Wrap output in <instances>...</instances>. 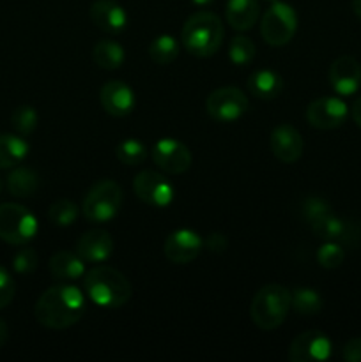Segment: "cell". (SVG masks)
Wrapping results in <instances>:
<instances>
[{"label": "cell", "instance_id": "obj_1", "mask_svg": "<svg viewBox=\"0 0 361 362\" xmlns=\"http://www.w3.org/2000/svg\"><path fill=\"white\" fill-rule=\"evenodd\" d=\"M85 313V297L74 285H53L35 303V320L46 329L64 331L80 322Z\"/></svg>", "mask_w": 361, "mask_h": 362}, {"label": "cell", "instance_id": "obj_2", "mask_svg": "<svg viewBox=\"0 0 361 362\" xmlns=\"http://www.w3.org/2000/svg\"><path fill=\"white\" fill-rule=\"evenodd\" d=\"M84 288L88 299L105 310H117L131 299V283L110 265H96L84 276Z\"/></svg>", "mask_w": 361, "mask_h": 362}, {"label": "cell", "instance_id": "obj_3", "mask_svg": "<svg viewBox=\"0 0 361 362\" xmlns=\"http://www.w3.org/2000/svg\"><path fill=\"white\" fill-rule=\"evenodd\" d=\"M223 23L211 11H198L191 14L180 32V42L190 55L207 59L219 49L223 42Z\"/></svg>", "mask_w": 361, "mask_h": 362}, {"label": "cell", "instance_id": "obj_4", "mask_svg": "<svg viewBox=\"0 0 361 362\" xmlns=\"http://www.w3.org/2000/svg\"><path fill=\"white\" fill-rule=\"evenodd\" d=\"M292 310V292L278 283H271L258 290L251 299L250 317L262 331H275L285 322Z\"/></svg>", "mask_w": 361, "mask_h": 362}, {"label": "cell", "instance_id": "obj_5", "mask_svg": "<svg viewBox=\"0 0 361 362\" xmlns=\"http://www.w3.org/2000/svg\"><path fill=\"white\" fill-rule=\"evenodd\" d=\"M122 207V189L115 180H99L85 194L81 212L91 223H108Z\"/></svg>", "mask_w": 361, "mask_h": 362}, {"label": "cell", "instance_id": "obj_6", "mask_svg": "<svg viewBox=\"0 0 361 362\" xmlns=\"http://www.w3.org/2000/svg\"><path fill=\"white\" fill-rule=\"evenodd\" d=\"M35 216L27 207L18 204L0 205V239L13 246H25L38 233Z\"/></svg>", "mask_w": 361, "mask_h": 362}, {"label": "cell", "instance_id": "obj_7", "mask_svg": "<svg viewBox=\"0 0 361 362\" xmlns=\"http://www.w3.org/2000/svg\"><path fill=\"white\" fill-rule=\"evenodd\" d=\"M297 30V14L285 2H273L260 20V35L269 46H283Z\"/></svg>", "mask_w": 361, "mask_h": 362}, {"label": "cell", "instance_id": "obj_8", "mask_svg": "<svg viewBox=\"0 0 361 362\" xmlns=\"http://www.w3.org/2000/svg\"><path fill=\"white\" fill-rule=\"evenodd\" d=\"M246 94L236 87H222L212 90L205 99V110L216 122L230 124L239 120L248 112Z\"/></svg>", "mask_w": 361, "mask_h": 362}, {"label": "cell", "instance_id": "obj_9", "mask_svg": "<svg viewBox=\"0 0 361 362\" xmlns=\"http://www.w3.org/2000/svg\"><path fill=\"white\" fill-rule=\"evenodd\" d=\"M133 191L149 207L165 209L173 200V186L170 180L154 170H144L137 173L133 180Z\"/></svg>", "mask_w": 361, "mask_h": 362}, {"label": "cell", "instance_id": "obj_10", "mask_svg": "<svg viewBox=\"0 0 361 362\" xmlns=\"http://www.w3.org/2000/svg\"><path fill=\"white\" fill-rule=\"evenodd\" d=\"M331 354V339L324 332L306 331L292 339L287 357L290 362H324Z\"/></svg>", "mask_w": 361, "mask_h": 362}, {"label": "cell", "instance_id": "obj_11", "mask_svg": "<svg viewBox=\"0 0 361 362\" xmlns=\"http://www.w3.org/2000/svg\"><path fill=\"white\" fill-rule=\"evenodd\" d=\"M306 120L315 129H336L342 126L349 115V108L340 98H319L311 101L306 108Z\"/></svg>", "mask_w": 361, "mask_h": 362}, {"label": "cell", "instance_id": "obj_12", "mask_svg": "<svg viewBox=\"0 0 361 362\" xmlns=\"http://www.w3.org/2000/svg\"><path fill=\"white\" fill-rule=\"evenodd\" d=\"M152 159L163 172L170 173V175H179L190 168L193 156L183 141L173 140V138H163V140L156 141L152 147Z\"/></svg>", "mask_w": 361, "mask_h": 362}, {"label": "cell", "instance_id": "obj_13", "mask_svg": "<svg viewBox=\"0 0 361 362\" xmlns=\"http://www.w3.org/2000/svg\"><path fill=\"white\" fill-rule=\"evenodd\" d=\"M202 247H204V240L197 232L190 228H180L166 237L163 251H165L166 260L172 264L186 265L200 255Z\"/></svg>", "mask_w": 361, "mask_h": 362}, {"label": "cell", "instance_id": "obj_14", "mask_svg": "<svg viewBox=\"0 0 361 362\" xmlns=\"http://www.w3.org/2000/svg\"><path fill=\"white\" fill-rule=\"evenodd\" d=\"M269 145L278 161L285 163V165H292L301 158L304 148L303 136L299 131L290 124H280L273 129L271 138H269Z\"/></svg>", "mask_w": 361, "mask_h": 362}, {"label": "cell", "instance_id": "obj_15", "mask_svg": "<svg viewBox=\"0 0 361 362\" xmlns=\"http://www.w3.org/2000/svg\"><path fill=\"white\" fill-rule=\"evenodd\" d=\"M329 83L340 95H353L361 87V66L354 57L342 55L329 67Z\"/></svg>", "mask_w": 361, "mask_h": 362}, {"label": "cell", "instance_id": "obj_16", "mask_svg": "<svg viewBox=\"0 0 361 362\" xmlns=\"http://www.w3.org/2000/svg\"><path fill=\"white\" fill-rule=\"evenodd\" d=\"M99 101L103 110L112 117L130 115L137 105L134 92L127 83L120 80H110L99 90Z\"/></svg>", "mask_w": 361, "mask_h": 362}, {"label": "cell", "instance_id": "obj_17", "mask_svg": "<svg viewBox=\"0 0 361 362\" xmlns=\"http://www.w3.org/2000/svg\"><path fill=\"white\" fill-rule=\"evenodd\" d=\"M91 20L106 34H119L126 28L127 14L115 0H96L91 6Z\"/></svg>", "mask_w": 361, "mask_h": 362}, {"label": "cell", "instance_id": "obj_18", "mask_svg": "<svg viewBox=\"0 0 361 362\" xmlns=\"http://www.w3.org/2000/svg\"><path fill=\"white\" fill-rule=\"evenodd\" d=\"M113 240L106 230H91L76 240V253L84 262L103 264L112 257Z\"/></svg>", "mask_w": 361, "mask_h": 362}, {"label": "cell", "instance_id": "obj_19", "mask_svg": "<svg viewBox=\"0 0 361 362\" xmlns=\"http://www.w3.org/2000/svg\"><path fill=\"white\" fill-rule=\"evenodd\" d=\"M50 274L59 281H76L85 276L84 258L73 251H57L50 258Z\"/></svg>", "mask_w": 361, "mask_h": 362}, {"label": "cell", "instance_id": "obj_20", "mask_svg": "<svg viewBox=\"0 0 361 362\" xmlns=\"http://www.w3.org/2000/svg\"><path fill=\"white\" fill-rule=\"evenodd\" d=\"M260 16L258 0H229L225 9V18L234 30L246 32L257 23Z\"/></svg>", "mask_w": 361, "mask_h": 362}, {"label": "cell", "instance_id": "obj_21", "mask_svg": "<svg viewBox=\"0 0 361 362\" xmlns=\"http://www.w3.org/2000/svg\"><path fill=\"white\" fill-rule=\"evenodd\" d=\"M282 87V76L273 69H257L248 78V90L251 92V95L265 101L278 98Z\"/></svg>", "mask_w": 361, "mask_h": 362}, {"label": "cell", "instance_id": "obj_22", "mask_svg": "<svg viewBox=\"0 0 361 362\" xmlns=\"http://www.w3.org/2000/svg\"><path fill=\"white\" fill-rule=\"evenodd\" d=\"M28 154V144L18 134H0V170L14 168Z\"/></svg>", "mask_w": 361, "mask_h": 362}, {"label": "cell", "instance_id": "obj_23", "mask_svg": "<svg viewBox=\"0 0 361 362\" xmlns=\"http://www.w3.org/2000/svg\"><path fill=\"white\" fill-rule=\"evenodd\" d=\"M92 59H94L96 66H99L101 69L113 71L122 66L124 60H126V53L117 41L103 39V41L96 42L94 48H92Z\"/></svg>", "mask_w": 361, "mask_h": 362}, {"label": "cell", "instance_id": "obj_24", "mask_svg": "<svg viewBox=\"0 0 361 362\" xmlns=\"http://www.w3.org/2000/svg\"><path fill=\"white\" fill-rule=\"evenodd\" d=\"M39 177L38 173L27 166H16L7 177V189L16 198H28L38 191Z\"/></svg>", "mask_w": 361, "mask_h": 362}, {"label": "cell", "instance_id": "obj_25", "mask_svg": "<svg viewBox=\"0 0 361 362\" xmlns=\"http://www.w3.org/2000/svg\"><path fill=\"white\" fill-rule=\"evenodd\" d=\"M179 55V42L173 35L163 34L158 35L154 41L149 45V57L154 60L159 66H166V64H172L173 60Z\"/></svg>", "mask_w": 361, "mask_h": 362}, {"label": "cell", "instance_id": "obj_26", "mask_svg": "<svg viewBox=\"0 0 361 362\" xmlns=\"http://www.w3.org/2000/svg\"><path fill=\"white\" fill-rule=\"evenodd\" d=\"M324 300L321 293L308 286H301L292 292V308L299 315H315L322 310Z\"/></svg>", "mask_w": 361, "mask_h": 362}, {"label": "cell", "instance_id": "obj_27", "mask_svg": "<svg viewBox=\"0 0 361 362\" xmlns=\"http://www.w3.org/2000/svg\"><path fill=\"white\" fill-rule=\"evenodd\" d=\"M310 228L322 240H335V243H338V240H343L347 237V225L333 212L326 216V218L319 219L314 225H310Z\"/></svg>", "mask_w": 361, "mask_h": 362}, {"label": "cell", "instance_id": "obj_28", "mask_svg": "<svg viewBox=\"0 0 361 362\" xmlns=\"http://www.w3.org/2000/svg\"><path fill=\"white\" fill-rule=\"evenodd\" d=\"M115 156L122 165L137 166L147 159V147L142 141L134 140V138H127V140H122L117 145Z\"/></svg>", "mask_w": 361, "mask_h": 362}, {"label": "cell", "instance_id": "obj_29", "mask_svg": "<svg viewBox=\"0 0 361 362\" xmlns=\"http://www.w3.org/2000/svg\"><path fill=\"white\" fill-rule=\"evenodd\" d=\"M80 216V209L74 202L62 198V200H57L55 204H52L48 211V218L53 225L57 226H71Z\"/></svg>", "mask_w": 361, "mask_h": 362}, {"label": "cell", "instance_id": "obj_30", "mask_svg": "<svg viewBox=\"0 0 361 362\" xmlns=\"http://www.w3.org/2000/svg\"><path fill=\"white\" fill-rule=\"evenodd\" d=\"M229 59L234 66H248L255 59V42L246 35H236L230 41Z\"/></svg>", "mask_w": 361, "mask_h": 362}, {"label": "cell", "instance_id": "obj_31", "mask_svg": "<svg viewBox=\"0 0 361 362\" xmlns=\"http://www.w3.org/2000/svg\"><path fill=\"white\" fill-rule=\"evenodd\" d=\"M39 122V115L35 112V108L32 106L23 105V106H18L13 113H11V124H13L14 131L21 136H28L35 131Z\"/></svg>", "mask_w": 361, "mask_h": 362}, {"label": "cell", "instance_id": "obj_32", "mask_svg": "<svg viewBox=\"0 0 361 362\" xmlns=\"http://www.w3.org/2000/svg\"><path fill=\"white\" fill-rule=\"evenodd\" d=\"M345 260V251L335 240H326L317 251V262L324 269H336Z\"/></svg>", "mask_w": 361, "mask_h": 362}, {"label": "cell", "instance_id": "obj_33", "mask_svg": "<svg viewBox=\"0 0 361 362\" xmlns=\"http://www.w3.org/2000/svg\"><path fill=\"white\" fill-rule=\"evenodd\" d=\"M331 207L326 200L317 197H310V198H304L303 204H301V216H303L304 221L308 225H314L317 223L319 219L326 218V216L331 214Z\"/></svg>", "mask_w": 361, "mask_h": 362}, {"label": "cell", "instance_id": "obj_34", "mask_svg": "<svg viewBox=\"0 0 361 362\" xmlns=\"http://www.w3.org/2000/svg\"><path fill=\"white\" fill-rule=\"evenodd\" d=\"M38 267V253L32 247H23L13 257V269L18 274H30Z\"/></svg>", "mask_w": 361, "mask_h": 362}, {"label": "cell", "instance_id": "obj_35", "mask_svg": "<svg viewBox=\"0 0 361 362\" xmlns=\"http://www.w3.org/2000/svg\"><path fill=\"white\" fill-rule=\"evenodd\" d=\"M14 293H16V285H14L13 276L4 265H0V310L13 303Z\"/></svg>", "mask_w": 361, "mask_h": 362}, {"label": "cell", "instance_id": "obj_36", "mask_svg": "<svg viewBox=\"0 0 361 362\" xmlns=\"http://www.w3.org/2000/svg\"><path fill=\"white\" fill-rule=\"evenodd\" d=\"M342 357L347 362H361V336L347 341L342 349Z\"/></svg>", "mask_w": 361, "mask_h": 362}, {"label": "cell", "instance_id": "obj_37", "mask_svg": "<svg viewBox=\"0 0 361 362\" xmlns=\"http://www.w3.org/2000/svg\"><path fill=\"white\" fill-rule=\"evenodd\" d=\"M205 246H207V250L212 251V253H225L227 247H229V240H227V237L223 235V233L216 232L207 237Z\"/></svg>", "mask_w": 361, "mask_h": 362}, {"label": "cell", "instance_id": "obj_38", "mask_svg": "<svg viewBox=\"0 0 361 362\" xmlns=\"http://www.w3.org/2000/svg\"><path fill=\"white\" fill-rule=\"evenodd\" d=\"M350 117H353L354 122L357 124V127H361V98H357L354 101L353 108H350Z\"/></svg>", "mask_w": 361, "mask_h": 362}, {"label": "cell", "instance_id": "obj_39", "mask_svg": "<svg viewBox=\"0 0 361 362\" xmlns=\"http://www.w3.org/2000/svg\"><path fill=\"white\" fill-rule=\"evenodd\" d=\"M7 336H9V329H7L6 322H4L2 318H0V349H2V346L6 345Z\"/></svg>", "mask_w": 361, "mask_h": 362}, {"label": "cell", "instance_id": "obj_40", "mask_svg": "<svg viewBox=\"0 0 361 362\" xmlns=\"http://www.w3.org/2000/svg\"><path fill=\"white\" fill-rule=\"evenodd\" d=\"M353 9L356 13V16L361 20V0H353Z\"/></svg>", "mask_w": 361, "mask_h": 362}, {"label": "cell", "instance_id": "obj_41", "mask_svg": "<svg viewBox=\"0 0 361 362\" xmlns=\"http://www.w3.org/2000/svg\"><path fill=\"white\" fill-rule=\"evenodd\" d=\"M191 2L195 4V6H209V4H212L214 0H191Z\"/></svg>", "mask_w": 361, "mask_h": 362}, {"label": "cell", "instance_id": "obj_42", "mask_svg": "<svg viewBox=\"0 0 361 362\" xmlns=\"http://www.w3.org/2000/svg\"><path fill=\"white\" fill-rule=\"evenodd\" d=\"M265 2H269V4H273V2H278V0H265Z\"/></svg>", "mask_w": 361, "mask_h": 362}, {"label": "cell", "instance_id": "obj_43", "mask_svg": "<svg viewBox=\"0 0 361 362\" xmlns=\"http://www.w3.org/2000/svg\"><path fill=\"white\" fill-rule=\"evenodd\" d=\"M0 189H2V182H0Z\"/></svg>", "mask_w": 361, "mask_h": 362}]
</instances>
